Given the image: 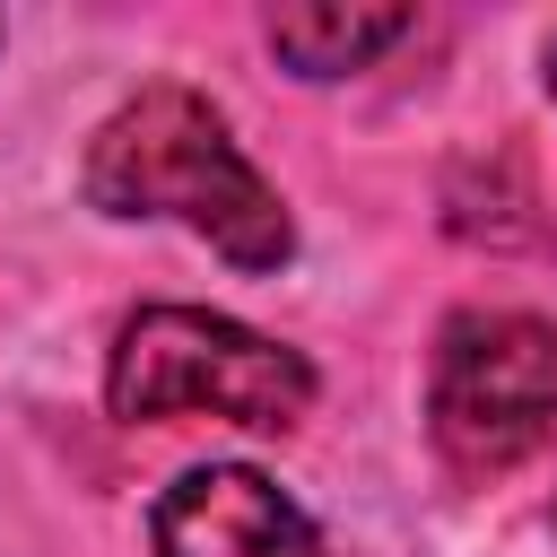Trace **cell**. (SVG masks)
Returning <instances> with one entry per match:
<instances>
[{
  "mask_svg": "<svg viewBox=\"0 0 557 557\" xmlns=\"http://www.w3.org/2000/svg\"><path fill=\"white\" fill-rule=\"evenodd\" d=\"M87 200L104 218H183L200 244H218L235 270H278L296 252L287 200L261 183V165L235 148L226 113L200 87H139L96 139H87Z\"/></svg>",
  "mask_w": 557,
  "mask_h": 557,
  "instance_id": "cell-1",
  "label": "cell"
},
{
  "mask_svg": "<svg viewBox=\"0 0 557 557\" xmlns=\"http://www.w3.org/2000/svg\"><path fill=\"white\" fill-rule=\"evenodd\" d=\"M104 400L113 418H235V426H261V435H287L305 409H313V366L226 313H200V305H139L113 339V366H104Z\"/></svg>",
  "mask_w": 557,
  "mask_h": 557,
  "instance_id": "cell-2",
  "label": "cell"
},
{
  "mask_svg": "<svg viewBox=\"0 0 557 557\" xmlns=\"http://www.w3.org/2000/svg\"><path fill=\"white\" fill-rule=\"evenodd\" d=\"M435 453L470 479L531 461L557 435V322L548 313H453L426 374Z\"/></svg>",
  "mask_w": 557,
  "mask_h": 557,
  "instance_id": "cell-3",
  "label": "cell"
},
{
  "mask_svg": "<svg viewBox=\"0 0 557 557\" xmlns=\"http://www.w3.org/2000/svg\"><path fill=\"white\" fill-rule=\"evenodd\" d=\"M148 540H157V557H322V531L305 522V505L244 461L183 470L157 496Z\"/></svg>",
  "mask_w": 557,
  "mask_h": 557,
  "instance_id": "cell-4",
  "label": "cell"
},
{
  "mask_svg": "<svg viewBox=\"0 0 557 557\" xmlns=\"http://www.w3.org/2000/svg\"><path fill=\"white\" fill-rule=\"evenodd\" d=\"M418 17L409 9H366V0H313V9H270V52L296 78H348L383 44H400Z\"/></svg>",
  "mask_w": 557,
  "mask_h": 557,
  "instance_id": "cell-5",
  "label": "cell"
},
{
  "mask_svg": "<svg viewBox=\"0 0 557 557\" xmlns=\"http://www.w3.org/2000/svg\"><path fill=\"white\" fill-rule=\"evenodd\" d=\"M548 96H557V44H548Z\"/></svg>",
  "mask_w": 557,
  "mask_h": 557,
  "instance_id": "cell-6",
  "label": "cell"
}]
</instances>
